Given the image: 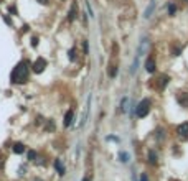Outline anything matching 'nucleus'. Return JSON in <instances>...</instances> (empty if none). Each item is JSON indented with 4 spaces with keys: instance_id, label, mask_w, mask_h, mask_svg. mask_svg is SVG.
Returning <instances> with one entry per match:
<instances>
[{
    "instance_id": "0eeeda50",
    "label": "nucleus",
    "mask_w": 188,
    "mask_h": 181,
    "mask_svg": "<svg viewBox=\"0 0 188 181\" xmlns=\"http://www.w3.org/2000/svg\"><path fill=\"white\" fill-rule=\"evenodd\" d=\"M145 69H147V73H155V59L153 58H149L145 61Z\"/></svg>"
},
{
    "instance_id": "1a4fd4ad",
    "label": "nucleus",
    "mask_w": 188,
    "mask_h": 181,
    "mask_svg": "<svg viewBox=\"0 0 188 181\" xmlns=\"http://www.w3.org/2000/svg\"><path fill=\"white\" fill-rule=\"evenodd\" d=\"M55 170H56V171H58V174H61V176L64 174L66 168H64V165L61 163V160H55Z\"/></svg>"
},
{
    "instance_id": "412c9836",
    "label": "nucleus",
    "mask_w": 188,
    "mask_h": 181,
    "mask_svg": "<svg viewBox=\"0 0 188 181\" xmlns=\"http://www.w3.org/2000/svg\"><path fill=\"white\" fill-rule=\"evenodd\" d=\"M83 48H84V54H88V41L83 43Z\"/></svg>"
},
{
    "instance_id": "f257e3e1",
    "label": "nucleus",
    "mask_w": 188,
    "mask_h": 181,
    "mask_svg": "<svg viewBox=\"0 0 188 181\" xmlns=\"http://www.w3.org/2000/svg\"><path fill=\"white\" fill-rule=\"evenodd\" d=\"M27 79H28V66H27V63H18L12 71V82L21 84Z\"/></svg>"
},
{
    "instance_id": "39448f33",
    "label": "nucleus",
    "mask_w": 188,
    "mask_h": 181,
    "mask_svg": "<svg viewBox=\"0 0 188 181\" xmlns=\"http://www.w3.org/2000/svg\"><path fill=\"white\" fill-rule=\"evenodd\" d=\"M78 17V4H73L71 5V8H69V13H68V20L69 21H74V18Z\"/></svg>"
},
{
    "instance_id": "6ab92c4d",
    "label": "nucleus",
    "mask_w": 188,
    "mask_h": 181,
    "mask_svg": "<svg viewBox=\"0 0 188 181\" xmlns=\"http://www.w3.org/2000/svg\"><path fill=\"white\" fill-rule=\"evenodd\" d=\"M35 156H36V153L33 152V150H32V152H28V160H30V161L35 160Z\"/></svg>"
},
{
    "instance_id": "f8f14e48",
    "label": "nucleus",
    "mask_w": 188,
    "mask_h": 181,
    "mask_svg": "<svg viewBox=\"0 0 188 181\" xmlns=\"http://www.w3.org/2000/svg\"><path fill=\"white\" fill-rule=\"evenodd\" d=\"M13 152L15 153H23V152H25V145H23V143H15Z\"/></svg>"
},
{
    "instance_id": "7ed1b4c3",
    "label": "nucleus",
    "mask_w": 188,
    "mask_h": 181,
    "mask_svg": "<svg viewBox=\"0 0 188 181\" xmlns=\"http://www.w3.org/2000/svg\"><path fill=\"white\" fill-rule=\"evenodd\" d=\"M45 67H46V61L43 59V58H38V59L33 63V71H35L36 74L43 73V71H45Z\"/></svg>"
},
{
    "instance_id": "20e7f679",
    "label": "nucleus",
    "mask_w": 188,
    "mask_h": 181,
    "mask_svg": "<svg viewBox=\"0 0 188 181\" xmlns=\"http://www.w3.org/2000/svg\"><path fill=\"white\" fill-rule=\"evenodd\" d=\"M177 133L180 135L181 138H188V122H185V124L178 125V128H177Z\"/></svg>"
},
{
    "instance_id": "4be33fe9",
    "label": "nucleus",
    "mask_w": 188,
    "mask_h": 181,
    "mask_svg": "<svg viewBox=\"0 0 188 181\" xmlns=\"http://www.w3.org/2000/svg\"><path fill=\"white\" fill-rule=\"evenodd\" d=\"M69 59H74V50H71V51H69Z\"/></svg>"
},
{
    "instance_id": "aec40b11",
    "label": "nucleus",
    "mask_w": 188,
    "mask_h": 181,
    "mask_svg": "<svg viewBox=\"0 0 188 181\" xmlns=\"http://www.w3.org/2000/svg\"><path fill=\"white\" fill-rule=\"evenodd\" d=\"M140 181H149V176H147L145 173H142L140 174Z\"/></svg>"
},
{
    "instance_id": "f3484780",
    "label": "nucleus",
    "mask_w": 188,
    "mask_h": 181,
    "mask_svg": "<svg viewBox=\"0 0 188 181\" xmlns=\"http://www.w3.org/2000/svg\"><path fill=\"white\" fill-rule=\"evenodd\" d=\"M127 102H129V99H127V97H124V99H122V104H121L122 112H125V110H127Z\"/></svg>"
},
{
    "instance_id": "f03ea898",
    "label": "nucleus",
    "mask_w": 188,
    "mask_h": 181,
    "mask_svg": "<svg viewBox=\"0 0 188 181\" xmlns=\"http://www.w3.org/2000/svg\"><path fill=\"white\" fill-rule=\"evenodd\" d=\"M150 110V100L149 99H142L140 102L137 104V107H135V114H137V117H145L147 114H149Z\"/></svg>"
},
{
    "instance_id": "a211bd4d",
    "label": "nucleus",
    "mask_w": 188,
    "mask_h": 181,
    "mask_svg": "<svg viewBox=\"0 0 188 181\" xmlns=\"http://www.w3.org/2000/svg\"><path fill=\"white\" fill-rule=\"evenodd\" d=\"M175 12H177L175 4H170V5H168V13H170V15H175Z\"/></svg>"
},
{
    "instance_id": "5701e85b",
    "label": "nucleus",
    "mask_w": 188,
    "mask_h": 181,
    "mask_svg": "<svg viewBox=\"0 0 188 181\" xmlns=\"http://www.w3.org/2000/svg\"><path fill=\"white\" fill-rule=\"evenodd\" d=\"M36 45H38V38H33L32 40V46H36Z\"/></svg>"
},
{
    "instance_id": "dca6fc26",
    "label": "nucleus",
    "mask_w": 188,
    "mask_h": 181,
    "mask_svg": "<svg viewBox=\"0 0 188 181\" xmlns=\"http://www.w3.org/2000/svg\"><path fill=\"white\" fill-rule=\"evenodd\" d=\"M119 158H121V161H124V163H127V161H129V158H130V156H129V153L122 152L121 155H119Z\"/></svg>"
},
{
    "instance_id": "ddd939ff",
    "label": "nucleus",
    "mask_w": 188,
    "mask_h": 181,
    "mask_svg": "<svg viewBox=\"0 0 188 181\" xmlns=\"http://www.w3.org/2000/svg\"><path fill=\"white\" fill-rule=\"evenodd\" d=\"M178 100H180V104H181V106L188 107V94H181V96L178 97Z\"/></svg>"
},
{
    "instance_id": "9b49d317",
    "label": "nucleus",
    "mask_w": 188,
    "mask_h": 181,
    "mask_svg": "<svg viewBox=\"0 0 188 181\" xmlns=\"http://www.w3.org/2000/svg\"><path fill=\"white\" fill-rule=\"evenodd\" d=\"M157 160H159L157 153L153 152V150H150V152H149V163H150V165H155V163H157Z\"/></svg>"
},
{
    "instance_id": "2eb2a0df",
    "label": "nucleus",
    "mask_w": 188,
    "mask_h": 181,
    "mask_svg": "<svg viewBox=\"0 0 188 181\" xmlns=\"http://www.w3.org/2000/svg\"><path fill=\"white\" fill-rule=\"evenodd\" d=\"M117 71H119V69H117V64H116V66L112 64V66L109 67V78H116V76H117Z\"/></svg>"
},
{
    "instance_id": "9d476101",
    "label": "nucleus",
    "mask_w": 188,
    "mask_h": 181,
    "mask_svg": "<svg viewBox=\"0 0 188 181\" xmlns=\"http://www.w3.org/2000/svg\"><path fill=\"white\" fill-rule=\"evenodd\" d=\"M73 122V110H68L66 115H64V127H69Z\"/></svg>"
},
{
    "instance_id": "423d86ee",
    "label": "nucleus",
    "mask_w": 188,
    "mask_h": 181,
    "mask_svg": "<svg viewBox=\"0 0 188 181\" xmlns=\"http://www.w3.org/2000/svg\"><path fill=\"white\" fill-rule=\"evenodd\" d=\"M153 10H155V0H150L149 7L145 8V12H144V17L150 18V17H152V13H153Z\"/></svg>"
},
{
    "instance_id": "a878e982",
    "label": "nucleus",
    "mask_w": 188,
    "mask_h": 181,
    "mask_svg": "<svg viewBox=\"0 0 188 181\" xmlns=\"http://www.w3.org/2000/svg\"><path fill=\"white\" fill-rule=\"evenodd\" d=\"M36 181H41V180H36Z\"/></svg>"
},
{
    "instance_id": "b1692460",
    "label": "nucleus",
    "mask_w": 188,
    "mask_h": 181,
    "mask_svg": "<svg viewBox=\"0 0 188 181\" xmlns=\"http://www.w3.org/2000/svg\"><path fill=\"white\" fill-rule=\"evenodd\" d=\"M83 181H91V178H89V176H86V178H84V180H83Z\"/></svg>"
},
{
    "instance_id": "393cba45",
    "label": "nucleus",
    "mask_w": 188,
    "mask_h": 181,
    "mask_svg": "<svg viewBox=\"0 0 188 181\" xmlns=\"http://www.w3.org/2000/svg\"><path fill=\"white\" fill-rule=\"evenodd\" d=\"M40 2H46V0H40Z\"/></svg>"
},
{
    "instance_id": "4468645a",
    "label": "nucleus",
    "mask_w": 188,
    "mask_h": 181,
    "mask_svg": "<svg viewBox=\"0 0 188 181\" xmlns=\"http://www.w3.org/2000/svg\"><path fill=\"white\" fill-rule=\"evenodd\" d=\"M159 81H160V82H159V89H163L165 86H167V82H168V78H167V76H162Z\"/></svg>"
},
{
    "instance_id": "6e6552de",
    "label": "nucleus",
    "mask_w": 188,
    "mask_h": 181,
    "mask_svg": "<svg viewBox=\"0 0 188 181\" xmlns=\"http://www.w3.org/2000/svg\"><path fill=\"white\" fill-rule=\"evenodd\" d=\"M147 46H149V40L144 38L142 43H140V46H139V50H137V56H140V54L145 53V51H147Z\"/></svg>"
}]
</instances>
